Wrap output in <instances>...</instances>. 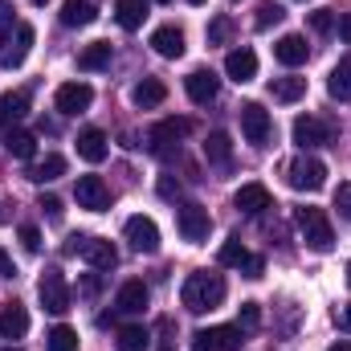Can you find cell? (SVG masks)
I'll return each instance as SVG.
<instances>
[{"mask_svg":"<svg viewBox=\"0 0 351 351\" xmlns=\"http://www.w3.org/2000/svg\"><path fill=\"white\" fill-rule=\"evenodd\" d=\"M106 131H98V127H86L82 135H78V156L86 160V164H102L106 160Z\"/></svg>","mask_w":351,"mask_h":351,"instance_id":"7402d4cb","label":"cell"},{"mask_svg":"<svg viewBox=\"0 0 351 351\" xmlns=\"http://www.w3.org/2000/svg\"><path fill=\"white\" fill-rule=\"evenodd\" d=\"M176 229H180V237H184L188 245H200V241H208L213 217H208V208H200V204L184 200V204L176 208Z\"/></svg>","mask_w":351,"mask_h":351,"instance_id":"277c9868","label":"cell"},{"mask_svg":"<svg viewBox=\"0 0 351 351\" xmlns=\"http://www.w3.org/2000/svg\"><path fill=\"white\" fill-rule=\"evenodd\" d=\"M4 147H8V156H12V160H33V156H37V135H33V131L12 127V131H8V139H4Z\"/></svg>","mask_w":351,"mask_h":351,"instance_id":"4316f807","label":"cell"},{"mask_svg":"<svg viewBox=\"0 0 351 351\" xmlns=\"http://www.w3.org/2000/svg\"><path fill=\"white\" fill-rule=\"evenodd\" d=\"M29 4H37V8H41V4H49V0H29Z\"/></svg>","mask_w":351,"mask_h":351,"instance_id":"816d5d0a","label":"cell"},{"mask_svg":"<svg viewBox=\"0 0 351 351\" xmlns=\"http://www.w3.org/2000/svg\"><path fill=\"white\" fill-rule=\"evenodd\" d=\"M327 94H331L335 102H351V53L348 58H339V66L331 70V78H327Z\"/></svg>","mask_w":351,"mask_h":351,"instance_id":"484cf974","label":"cell"},{"mask_svg":"<svg viewBox=\"0 0 351 351\" xmlns=\"http://www.w3.org/2000/svg\"><path fill=\"white\" fill-rule=\"evenodd\" d=\"M41 208H45L49 221H62V200H58L53 192H41Z\"/></svg>","mask_w":351,"mask_h":351,"instance_id":"b9f144b4","label":"cell"},{"mask_svg":"<svg viewBox=\"0 0 351 351\" xmlns=\"http://www.w3.org/2000/svg\"><path fill=\"white\" fill-rule=\"evenodd\" d=\"M339 37L351 45V12H343V16H339Z\"/></svg>","mask_w":351,"mask_h":351,"instance_id":"bcb514c9","label":"cell"},{"mask_svg":"<svg viewBox=\"0 0 351 351\" xmlns=\"http://www.w3.org/2000/svg\"><path fill=\"white\" fill-rule=\"evenodd\" d=\"M327 351H351V343L343 339V343H335V348H327Z\"/></svg>","mask_w":351,"mask_h":351,"instance_id":"f907efd6","label":"cell"},{"mask_svg":"<svg viewBox=\"0 0 351 351\" xmlns=\"http://www.w3.org/2000/svg\"><path fill=\"white\" fill-rule=\"evenodd\" d=\"M188 131H192L188 119H164V123H156L152 135H147V139H152V152H156V156H168L172 147H180V139H184Z\"/></svg>","mask_w":351,"mask_h":351,"instance_id":"4fadbf2b","label":"cell"},{"mask_svg":"<svg viewBox=\"0 0 351 351\" xmlns=\"http://www.w3.org/2000/svg\"><path fill=\"white\" fill-rule=\"evenodd\" d=\"M225 74L241 86V82H254L258 78V53L254 49H233L229 58H225Z\"/></svg>","mask_w":351,"mask_h":351,"instance_id":"d6986e66","label":"cell"},{"mask_svg":"<svg viewBox=\"0 0 351 351\" xmlns=\"http://www.w3.org/2000/svg\"><path fill=\"white\" fill-rule=\"evenodd\" d=\"M147 286L139 282V278H131V282H123L119 286V294H114V311L119 315H143V306H147Z\"/></svg>","mask_w":351,"mask_h":351,"instance_id":"2e32d148","label":"cell"},{"mask_svg":"<svg viewBox=\"0 0 351 351\" xmlns=\"http://www.w3.org/2000/svg\"><path fill=\"white\" fill-rule=\"evenodd\" d=\"M156 4H168V0H156Z\"/></svg>","mask_w":351,"mask_h":351,"instance_id":"9f6ffc18","label":"cell"},{"mask_svg":"<svg viewBox=\"0 0 351 351\" xmlns=\"http://www.w3.org/2000/svg\"><path fill=\"white\" fill-rule=\"evenodd\" d=\"M94 16H98V8L90 0H66L62 4V25L66 29H86V25H94Z\"/></svg>","mask_w":351,"mask_h":351,"instance_id":"cb8c5ba5","label":"cell"},{"mask_svg":"<svg viewBox=\"0 0 351 351\" xmlns=\"http://www.w3.org/2000/svg\"><path fill=\"white\" fill-rule=\"evenodd\" d=\"M188 4H204V0H188Z\"/></svg>","mask_w":351,"mask_h":351,"instance_id":"11a10c76","label":"cell"},{"mask_svg":"<svg viewBox=\"0 0 351 351\" xmlns=\"http://www.w3.org/2000/svg\"><path fill=\"white\" fill-rule=\"evenodd\" d=\"M164 98H168V86H164L160 78H143L139 86L131 90V102H135L139 110H152V106H160Z\"/></svg>","mask_w":351,"mask_h":351,"instance_id":"d4e9b609","label":"cell"},{"mask_svg":"<svg viewBox=\"0 0 351 351\" xmlns=\"http://www.w3.org/2000/svg\"><path fill=\"white\" fill-rule=\"evenodd\" d=\"M0 351H21V348H0Z\"/></svg>","mask_w":351,"mask_h":351,"instance_id":"f5cc1de1","label":"cell"},{"mask_svg":"<svg viewBox=\"0 0 351 351\" xmlns=\"http://www.w3.org/2000/svg\"><path fill=\"white\" fill-rule=\"evenodd\" d=\"M245 258H250V250L241 245V237H229V241L221 245V254H217V262L229 265V269H241V265H245Z\"/></svg>","mask_w":351,"mask_h":351,"instance_id":"836d02e7","label":"cell"},{"mask_svg":"<svg viewBox=\"0 0 351 351\" xmlns=\"http://www.w3.org/2000/svg\"><path fill=\"white\" fill-rule=\"evenodd\" d=\"M241 343H245L241 327H204V331L192 335L196 351H241Z\"/></svg>","mask_w":351,"mask_h":351,"instance_id":"9c48e42d","label":"cell"},{"mask_svg":"<svg viewBox=\"0 0 351 351\" xmlns=\"http://www.w3.org/2000/svg\"><path fill=\"white\" fill-rule=\"evenodd\" d=\"M294 225H298V233H302V241L315 250V254H331L335 250V229H331V221H327V213L323 208H294Z\"/></svg>","mask_w":351,"mask_h":351,"instance_id":"7a4b0ae2","label":"cell"},{"mask_svg":"<svg viewBox=\"0 0 351 351\" xmlns=\"http://www.w3.org/2000/svg\"><path fill=\"white\" fill-rule=\"evenodd\" d=\"M66 254H82L90 269H114V262H119V250L106 237H70Z\"/></svg>","mask_w":351,"mask_h":351,"instance_id":"52a82bcc","label":"cell"},{"mask_svg":"<svg viewBox=\"0 0 351 351\" xmlns=\"http://www.w3.org/2000/svg\"><path fill=\"white\" fill-rule=\"evenodd\" d=\"M258 323H262V306H258V302H241V323H237V327H241V331H254Z\"/></svg>","mask_w":351,"mask_h":351,"instance_id":"74e56055","label":"cell"},{"mask_svg":"<svg viewBox=\"0 0 351 351\" xmlns=\"http://www.w3.org/2000/svg\"><path fill=\"white\" fill-rule=\"evenodd\" d=\"M233 204H237L245 217H258V213H265V208L274 204V196H269V188H265V184H258V180H254V184H241V188H237Z\"/></svg>","mask_w":351,"mask_h":351,"instance_id":"e0dca14e","label":"cell"},{"mask_svg":"<svg viewBox=\"0 0 351 351\" xmlns=\"http://www.w3.org/2000/svg\"><path fill=\"white\" fill-rule=\"evenodd\" d=\"M274 58H278L286 70H294V66H302V62L311 58V45H306V37H302V33H286V37H278Z\"/></svg>","mask_w":351,"mask_h":351,"instance_id":"9a60e30c","label":"cell"},{"mask_svg":"<svg viewBox=\"0 0 351 351\" xmlns=\"http://www.w3.org/2000/svg\"><path fill=\"white\" fill-rule=\"evenodd\" d=\"M12 274H16V269H12V262H8V254L0 250V278H12Z\"/></svg>","mask_w":351,"mask_h":351,"instance_id":"c3c4849f","label":"cell"},{"mask_svg":"<svg viewBox=\"0 0 351 351\" xmlns=\"http://www.w3.org/2000/svg\"><path fill=\"white\" fill-rule=\"evenodd\" d=\"M269 94H274L278 102H298V98L306 94V78H294V74L274 78V82H269Z\"/></svg>","mask_w":351,"mask_h":351,"instance_id":"4dcf8cb0","label":"cell"},{"mask_svg":"<svg viewBox=\"0 0 351 351\" xmlns=\"http://www.w3.org/2000/svg\"><path fill=\"white\" fill-rule=\"evenodd\" d=\"M58 176H66V156H58V152L45 156V160H37V164L29 168V180H33V184H53Z\"/></svg>","mask_w":351,"mask_h":351,"instance_id":"83f0119b","label":"cell"},{"mask_svg":"<svg viewBox=\"0 0 351 351\" xmlns=\"http://www.w3.org/2000/svg\"><path fill=\"white\" fill-rule=\"evenodd\" d=\"M286 180H290V188H298V192H319V188L327 184V164H323L319 156L302 152V156L286 168Z\"/></svg>","mask_w":351,"mask_h":351,"instance_id":"3957f363","label":"cell"},{"mask_svg":"<svg viewBox=\"0 0 351 351\" xmlns=\"http://www.w3.org/2000/svg\"><path fill=\"white\" fill-rule=\"evenodd\" d=\"M160 196H164V200H180V184H176L172 176L160 180Z\"/></svg>","mask_w":351,"mask_h":351,"instance_id":"ee69618b","label":"cell"},{"mask_svg":"<svg viewBox=\"0 0 351 351\" xmlns=\"http://www.w3.org/2000/svg\"><path fill=\"white\" fill-rule=\"evenodd\" d=\"M348 286H351V265H348Z\"/></svg>","mask_w":351,"mask_h":351,"instance_id":"db71d44e","label":"cell"},{"mask_svg":"<svg viewBox=\"0 0 351 351\" xmlns=\"http://www.w3.org/2000/svg\"><path fill=\"white\" fill-rule=\"evenodd\" d=\"M90 102H94V90L86 82H66V86H58V94H53V106L62 114H82V110H90Z\"/></svg>","mask_w":351,"mask_h":351,"instance_id":"5bb4252c","label":"cell"},{"mask_svg":"<svg viewBox=\"0 0 351 351\" xmlns=\"http://www.w3.org/2000/svg\"><path fill=\"white\" fill-rule=\"evenodd\" d=\"M25 331H29V311L21 302H8L0 311V335L4 339H25Z\"/></svg>","mask_w":351,"mask_h":351,"instance_id":"44dd1931","label":"cell"},{"mask_svg":"<svg viewBox=\"0 0 351 351\" xmlns=\"http://www.w3.org/2000/svg\"><path fill=\"white\" fill-rule=\"evenodd\" d=\"M123 233H127V241H131L135 254H160V229H156L152 217H131L123 225Z\"/></svg>","mask_w":351,"mask_h":351,"instance_id":"7c38bea8","label":"cell"},{"mask_svg":"<svg viewBox=\"0 0 351 351\" xmlns=\"http://www.w3.org/2000/svg\"><path fill=\"white\" fill-rule=\"evenodd\" d=\"M225 278L221 274H208V269H196V274H188L184 278V290H180V298H184V306L192 311V315H204V311H217L221 302H225Z\"/></svg>","mask_w":351,"mask_h":351,"instance_id":"6da1fadb","label":"cell"},{"mask_svg":"<svg viewBox=\"0 0 351 351\" xmlns=\"http://www.w3.org/2000/svg\"><path fill=\"white\" fill-rule=\"evenodd\" d=\"M82 294H98V274H86L82 278Z\"/></svg>","mask_w":351,"mask_h":351,"instance_id":"7dc6e473","label":"cell"},{"mask_svg":"<svg viewBox=\"0 0 351 351\" xmlns=\"http://www.w3.org/2000/svg\"><path fill=\"white\" fill-rule=\"evenodd\" d=\"M21 245H25L29 254L41 250V233H37V225H21Z\"/></svg>","mask_w":351,"mask_h":351,"instance_id":"60d3db41","label":"cell"},{"mask_svg":"<svg viewBox=\"0 0 351 351\" xmlns=\"http://www.w3.org/2000/svg\"><path fill=\"white\" fill-rule=\"evenodd\" d=\"M241 269H245V278H262V274H265V262H262V258H258V254H250V258H245V265H241Z\"/></svg>","mask_w":351,"mask_h":351,"instance_id":"7bdbcfd3","label":"cell"},{"mask_svg":"<svg viewBox=\"0 0 351 351\" xmlns=\"http://www.w3.org/2000/svg\"><path fill=\"white\" fill-rule=\"evenodd\" d=\"M311 29H315V33H331V29H335L331 8H315V12H311Z\"/></svg>","mask_w":351,"mask_h":351,"instance_id":"f35d334b","label":"cell"},{"mask_svg":"<svg viewBox=\"0 0 351 351\" xmlns=\"http://www.w3.org/2000/svg\"><path fill=\"white\" fill-rule=\"evenodd\" d=\"M335 208H339V217H343V221H351V180L335 188Z\"/></svg>","mask_w":351,"mask_h":351,"instance_id":"ab89813d","label":"cell"},{"mask_svg":"<svg viewBox=\"0 0 351 351\" xmlns=\"http://www.w3.org/2000/svg\"><path fill=\"white\" fill-rule=\"evenodd\" d=\"M45 348L49 351H78V331L66 327V323H58V327L45 335Z\"/></svg>","mask_w":351,"mask_h":351,"instance_id":"d6a6232c","label":"cell"},{"mask_svg":"<svg viewBox=\"0 0 351 351\" xmlns=\"http://www.w3.org/2000/svg\"><path fill=\"white\" fill-rule=\"evenodd\" d=\"M294 143L302 147V152H315V147H327L331 143V127L323 123V119H315V114H302V119H294Z\"/></svg>","mask_w":351,"mask_h":351,"instance_id":"8fae6325","label":"cell"},{"mask_svg":"<svg viewBox=\"0 0 351 351\" xmlns=\"http://www.w3.org/2000/svg\"><path fill=\"white\" fill-rule=\"evenodd\" d=\"M33 25H16L12 33H0V66L4 70H16V66H25V58H29V49H33Z\"/></svg>","mask_w":351,"mask_h":351,"instance_id":"5b68a950","label":"cell"},{"mask_svg":"<svg viewBox=\"0 0 351 351\" xmlns=\"http://www.w3.org/2000/svg\"><path fill=\"white\" fill-rule=\"evenodd\" d=\"M335 327H339V331H348V335H351V302H343V306L335 311Z\"/></svg>","mask_w":351,"mask_h":351,"instance_id":"f6af8a7d","label":"cell"},{"mask_svg":"<svg viewBox=\"0 0 351 351\" xmlns=\"http://www.w3.org/2000/svg\"><path fill=\"white\" fill-rule=\"evenodd\" d=\"M106 66H110V45H106V41H94V45H86V49L78 53V70H86V74L106 70Z\"/></svg>","mask_w":351,"mask_h":351,"instance_id":"f546056e","label":"cell"},{"mask_svg":"<svg viewBox=\"0 0 351 351\" xmlns=\"http://www.w3.org/2000/svg\"><path fill=\"white\" fill-rule=\"evenodd\" d=\"M204 160H208V164H217V168H225V164L233 160V143H229V135H225V131H213V135L204 139Z\"/></svg>","mask_w":351,"mask_h":351,"instance_id":"f1b7e54d","label":"cell"},{"mask_svg":"<svg viewBox=\"0 0 351 351\" xmlns=\"http://www.w3.org/2000/svg\"><path fill=\"white\" fill-rule=\"evenodd\" d=\"M74 200H78V208H86V213H106V208H110V188L102 184V176H78Z\"/></svg>","mask_w":351,"mask_h":351,"instance_id":"30bf717a","label":"cell"},{"mask_svg":"<svg viewBox=\"0 0 351 351\" xmlns=\"http://www.w3.org/2000/svg\"><path fill=\"white\" fill-rule=\"evenodd\" d=\"M184 90H188V98H192L196 106H208V102L217 98L221 82H217V74H213V70H192V74L184 78Z\"/></svg>","mask_w":351,"mask_h":351,"instance_id":"ac0fdd59","label":"cell"},{"mask_svg":"<svg viewBox=\"0 0 351 351\" xmlns=\"http://www.w3.org/2000/svg\"><path fill=\"white\" fill-rule=\"evenodd\" d=\"M282 16H286V8H282L278 0H262V4H258V16H254V25H258V29H269V25H278Z\"/></svg>","mask_w":351,"mask_h":351,"instance_id":"d590c367","label":"cell"},{"mask_svg":"<svg viewBox=\"0 0 351 351\" xmlns=\"http://www.w3.org/2000/svg\"><path fill=\"white\" fill-rule=\"evenodd\" d=\"M147 348H152L147 327H123L119 331V351H147Z\"/></svg>","mask_w":351,"mask_h":351,"instance_id":"e575fe53","label":"cell"},{"mask_svg":"<svg viewBox=\"0 0 351 351\" xmlns=\"http://www.w3.org/2000/svg\"><path fill=\"white\" fill-rule=\"evenodd\" d=\"M114 16H119L123 29H139L143 16H147V0H119L114 4Z\"/></svg>","mask_w":351,"mask_h":351,"instance_id":"1f68e13d","label":"cell"},{"mask_svg":"<svg viewBox=\"0 0 351 351\" xmlns=\"http://www.w3.org/2000/svg\"><path fill=\"white\" fill-rule=\"evenodd\" d=\"M37 298L49 315H66L70 311V286H66V274L62 269H45L41 282H37Z\"/></svg>","mask_w":351,"mask_h":351,"instance_id":"8992f818","label":"cell"},{"mask_svg":"<svg viewBox=\"0 0 351 351\" xmlns=\"http://www.w3.org/2000/svg\"><path fill=\"white\" fill-rule=\"evenodd\" d=\"M25 114H29V94H25V90H8V94H0V127L12 131Z\"/></svg>","mask_w":351,"mask_h":351,"instance_id":"ffe728a7","label":"cell"},{"mask_svg":"<svg viewBox=\"0 0 351 351\" xmlns=\"http://www.w3.org/2000/svg\"><path fill=\"white\" fill-rule=\"evenodd\" d=\"M152 45H156L160 58H184V29H176V25L156 29L152 33Z\"/></svg>","mask_w":351,"mask_h":351,"instance_id":"603a6c76","label":"cell"},{"mask_svg":"<svg viewBox=\"0 0 351 351\" xmlns=\"http://www.w3.org/2000/svg\"><path fill=\"white\" fill-rule=\"evenodd\" d=\"M241 135L254 143V147H265L269 135H274V119L262 102H241Z\"/></svg>","mask_w":351,"mask_h":351,"instance_id":"ba28073f","label":"cell"},{"mask_svg":"<svg viewBox=\"0 0 351 351\" xmlns=\"http://www.w3.org/2000/svg\"><path fill=\"white\" fill-rule=\"evenodd\" d=\"M160 327H164V335H172V323H168V319H164V323H160ZM160 351H172V348H168V343H164V348H160Z\"/></svg>","mask_w":351,"mask_h":351,"instance_id":"681fc988","label":"cell"},{"mask_svg":"<svg viewBox=\"0 0 351 351\" xmlns=\"http://www.w3.org/2000/svg\"><path fill=\"white\" fill-rule=\"evenodd\" d=\"M229 37H233V21H229L225 12L213 16V21H208V45H225Z\"/></svg>","mask_w":351,"mask_h":351,"instance_id":"8d00e7d4","label":"cell"}]
</instances>
